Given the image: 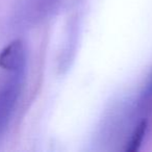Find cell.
I'll use <instances>...</instances> for the list:
<instances>
[{
    "label": "cell",
    "instance_id": "1",
    "mask_svg": "<svg viewBox=\"0 0 152 152\" xmlns=\"http://www.w3.org/2000/svg\"><path fill=\"white\" fill-rule=\"evenodd\" d=\"M0 79V140L2 139L15 113L25 78L26 68L3 70Z\"/></svg>",
    "mask_w": 152,
    "mask_h": 152
},
{
    "label": "cell",
    "instance_id": "2",
    "mask_svg": "<svg viewBox=\"0 0 152 152\" xmlns=\"http://www.w3.org/2000/svg\"><path fill=\"white\" fill-rule=\"evenodd\" d=\"M25 45L21 40H15L0 52V68L2 70H17L26 68Z\"/></svg>",
    "mask_w": 152,
    "mask_h": 152
},
{
    "label": "cell",
    "instance_id": "3",
    "mask_svg": "<svg viewBox=\"0 0 152 152\" xmlns=\"http://www.w3.org/2000/svg\"><path fill=\"white\" fill-rule=\"evenodd\" d=\"M146 130H147V121L143 120L137 125V127L133 130L130 141L127 144L126 151L134 152L137 150H139L140 146L142 145V142L144 140V137H145Z\"/></svg>",
    "mask_w": 152,
    "mask_h": 152
},
{
    "label": "cell",
    "instance_id": "4",
    "mask_svg": "<svg viewBox=\"0 0 152 152\" xmlns=\"http://www.w3.org/2000/svg\"><path fill=\"white\" fill-rule=\"evenodd\" d=\"M145 93H146V95H151L152 94V76L150 77L149 83H148L147 87H146Z\"/></svg>",
    "mask_w": 152,
    "mask_h": 152
}]
</instances>
